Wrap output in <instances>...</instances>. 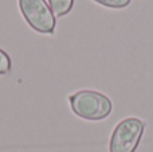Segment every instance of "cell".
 Masks as SVG:
<instances>
[{
  "mask_svg": "<svg viewBox=\"0 0 153 152\" xmlns=\"http://www.w3.org/2000/svg\"><path fill=\"white\" fill-rule=\"evenodd\" d=\"M48 5L55 16H66L74 7V0H48Z\"/></svg>",
  "mask_w": 153,
  "mask_h": 152,
  "instance_id": "4",
  "label": "cell"
},
{
  "mask_svg": "<svg viewBox=\"0 0 153 152\" xmlns=\"http://www.w3.org/2000/svg\"><path fill=\"white\" fill-rule=\"evenodd\" d=\"M70 107L78 117L89 121H100L109 117L113 110L111 100L95 90H79L69 96Z\"/></svg>",
  "mask_w": 153,
  "mask_h": 152,
  "instance_id": "1",
  "label": "cell"
},
{
  "mask_svg": "<svg viewBox=\"0 0 153 152\" xmlns=\"http://www.w3.org/2000/svg\"><path fill=\"white\" fill-rule=\"evenodd\" d=\"M12 69V61L3 48H0V75H5Z\"/></svg>",
  "mask_w": 153,
  "mask_h": 152,
  "instance_id": "5",
  "label": "cell"
},
{
  "mask_svg": "<svg viewBox=\"0 0 153 152\" xmlns=\"http://www.w3.org/2000/svg\"><path fill=\"white\" fill-rule=\"evenodd\" d=\"M145 132V121L138 117H126L113 129L109 152H136Z\"/></svg>",
  "mask_w": 153,
  "mask_h": 152,
  "instance_id": "2",
  "label": "cell"
},
{
  "mask_svg": "<svg viewBox=\"0 0 153 152\" xmlns=\"http://www.w3.org/2000/svg\"><path fill=\"white\" fill-rule=\"evenodd\" d=\"M93 1L98 3V4L103 5V7L120 10V8L128 7V5L130 4V1H132V0H93Z\"/></svg>",
  "mask_w": 153,
  "mask_h": 152,
  "instance_id": "6",
  "label": "cell"
},
{
  "mask_svg": "<svg viewBox=\"0 0 153 152\" xmlns=\"http://www.w3.org/2000/svg\"><path fill=\"white\" fill-rule=\"evenodd\" d=\"M18 5L27 24L39 34H54L56 16L46 0H18Z\"/></svg>",
  "mask_w": 153,
  "mask_h": 152,
  "instance_id": "3",
  "label": "cell"
}]
</instances>
